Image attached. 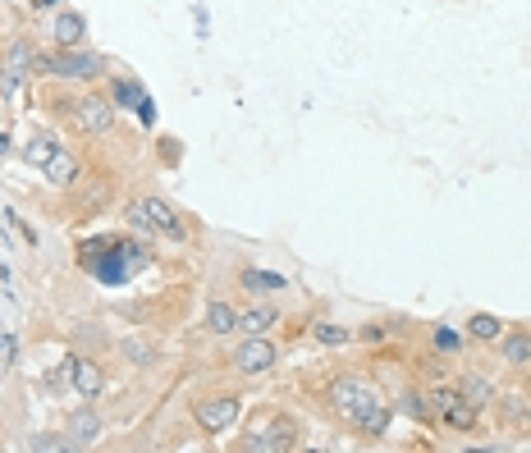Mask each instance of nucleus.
Masks as SVG:
<instances>
[{"label": "nucleus", "instance_id": "1", "mask_svg": "<svg viewBox=\"0 0 531 453\" xmlns=\"http://www.w3.org/2000/svg\"><path fill=\"white\" fill-rule=\"evenodd\" d=\"M330 412H335L353 435H362V440L390 435V421H394V403L385 399V389L367 376H353V371L330 380Z\"/></svg>", "mask_w": 531, "mask_h": 453}, {"label": "nucleus", "instance_id": "2", "mask_svg": "<svg viewBox=\"0 0 531 453\" xmlns=\"http://www.w3.org/2000/svg\"><path fill=\"white\" fill-rule=\"evenodd\" d=\"M33 74L69 83V87H92L101 78H110V65H106V55H97L92 46H69V51L51 46V51H37Z\"/></svg>", "mask_w": 531, "mask_h": 453}, {"label": "nucleus", "instance_id": "3", "mask_svg": "<svg viewBox=\"0 0 531 453\" xmlns=\"http://www.w3.org/2000/svg\"><path fill=\"white\" fill-rule=\"evenodd\" d=\"M124 220H129L133 229H142V234H152V238H170V243L188 238L184 216H179V211H174L165 197H156V193L133 197V202L124 206Z\"/></svg>", "mask_w": 531, "mask_h": 453}, {"label": "nucleus", "instance_id": "4", "mask_svg": "<svg viewBox=\"0 0 531 453\" xmlns=\"http://www.w3.org/2000/svg\"><path fill=\"white\" fill-rule=\"evenodd\" d=\"M303 444V426L289 417V412H271V417H261L248 435L239 440L243 453H289Z\"/></svg>", "mask_w": 531, "mask_h": 453}, {"label": "nucleus", "instance_id": "5", "mask_svg": "<svg viewBox=\"0 0 531 453\" xmlns=\"http://www.w3.org/2000/svg\"><path fill=\"white\" fill-rule=\"evenodd\" d=\"M426 394H431V408H435V421H440V426H449V431H458V435H472L481 426V408H472L458 385L440 380V385L426 389Z\"/></svg>", "mask_w": 531, "mask_h": 453}, {"label": "nucleus", "instance_id": "6", "mask_svg": "<svg viewBox=\"0 0 531 453\" xmlns=\"http://www.w3.org/2000/svg\"><path fill=\"white\" fill-rule=\"evenodd\" d=\"M243 417V399L239 394H206L193 403V426L202 435H229Z\"/></svg>", "mask_w": 531, "mask_h": 453}, {"label": "nucleus", "instance_id": "7", "mask_svg": "<svg viewBox=\"0 0 531 453\" xmlns=\"http://www.w3.org/2000/svg\"><path fill=\"white\" fill-rule=\"evenodd\" d=\"M69 124L87 138H106V133H115V101L106 92H83V97H74Z\"/></svg>", "mask_w": 531, "mask_h": 453}, {"label": "nucleus", "instance_id": "8", "mask_svg": "<svg viewBox=\"0 0 531 453\" xmlns=\"http://www.w3.org/2000/svg\"><path fill=\"white\" fill-rule=\"evenodd\" d=\"M275 362H280V348H275L271 335H243L229 353V367L239 371V376H271Z\"/></svg>", "mask_w": 531, "mask_h": 453}, {"label": "nucleus", "instance_id": "9", "mask_svg": "<svg viewBox=\"0 0 531 453\" xmlns=\"http://www.w3.org/2000/svg\"><path fill=\"white\" fill-rule=\"evenodd\" d=\"M65 371H69V389H74L83 403H97L106 394V371L92 353H69L65 357Z\"/></svg>", "mask_w": 531, "mask_h": 453}, {"label": "nucleus", "instance_id": "10", "mask_svg": "<svg viewBox=\"0 0 531 453\" xmlns=\"http://www.w3.org/2000/svg\"><path fill=\"white\" fill-rule=\"evenodd\" d=\"M0 65H5V78H0V92H5V97H14L23 78L33 74V65H37V46L28 42V37H14V42L5 46V51H0Z\"/></svg>", "mask_w": 531, "mask_h": 453}, {"label": "nucleus", "instance_id": "11", "mask_svg": "<svg viewBox=\"0 0 531 453\" xmlns=\"http://www.w3.org/2000/svg\"><path fill=\"white\" fill-rule=\"evenodd\" d=\"M65 440H69V453H74V449H92V444L101 440V412L92 408V403H83V408L69 412Z\"/></svg>", "mask_w": 531, "mask_h": 453}, {"label": "nucleus", "instance_id": "12", "mask_svg": "<svg viewBox=\"0 0 531 453\" xmlns=\"http://www.w3.org/2000/svg\"><path fill=\"white\" fill-rule=\"evenodd\" d=\"M490 408H495L504 431H522V426H527V412H531V394L527 389H499Z\"/></svg>", "mask_w": 531, "mask_h": 453}, {"label": "nucleus", "instance_id": "13", "mask_svg": "<svg viewBox=\"0 0 531 453\" xmlns=\"http://www.w3.org/2000/svg\"><path fill=\"white\" fill-rule=\"evenodd\" d=\"M495 348H499V362H504V367H513V371L531 367V330H522V325L504 330V335L495 339Z\"/></svg>", "mask_w": 531, "mask_h": 453}, {"label": "nucleus", "instance_id": "14", "mask_svg": "<svg viewBox=\"0 0 531 453\" xmlns=\"http://www.w3.org/2000/svg\"><path fill=\"white\" fill-rule=\"evenodd\" d=\"M42 174H46V184L51 188H74V184H83V161H78L74 151H55L51 161L42 165Z\"/></svg>", "mask_w": 531, "mask_h": 453}, {"label": "nucleus", "instance_id": "15", "mask_svg": "<svg viewBox=\"0 0 531 453\" xmlns=\"http://www.w3.org/2000/svg\"><path fill=\"white\" fill-rule=\"evenodd\" d=\"M51 46L69 51V46H87V19L78 10H60L51 19Z\"/></svg>", "mask_w": 531, "mask_h": 453}, {"label": "nucleus", "instance_id": "16", "mask_svg": "<svg viewBox=\"0 0 531 453\" xmlns=\"http://www.w3.org/2000/svg\"><path fill=\"white\" fill-rule=\"evenodd\" d=\"M239 289L248 293V298H271V293L289 289V280H284L280 270H261V266H243L239 270Z\"/></svg>", "mask_w": 531, "mask_h": 453}, {"label": "nucleus", "instance_id": "17", "mask_svg": "<svg viewBox=\"0 0 531 453\" xmlns=\"http://www.w3.org/2000/svg\"><path fill=\"white\" fill-rule=\"evenodd\" d=\"M275 325H280V307L266 298H257L252 307L239 312V335H271Z\"/></svg>", "mask_w": 531, "mask_h": 453}, {"label": "nucleus", "instance_id": "18", "mask_svg": "<svg viewBox=\"0 0 531 453\" xmlns=\"http://www.w3.org/2000/svg\"><path fill=\"white\" fill-rule=\"evenodd\" d=\"M202 325H206V335H220V339L239 335V307H234L229 298H211V302H206Z\"/></svg>", "mask_w": 531, "mask_h": 453}, {"label": "nucleus", "instance_id": "19", "mask_svg": "<svg viewBox=\"0 0 531 453\" xmlns=\"http://www.w3.org/2000/svg\"><path fill=\"white\" fill-rule=\"evenodd\" d=\"M394 412H403V417L417 421V426H431V421H435L431 394H426L422 385H403V389H399V399H394Z\"/></svg>", "mask_w": 531, "mask_h": 453}, {"label": "nucleus", "instance_id": "20", "mask_svg": "<svg viewBox=\"0 0 531 453\" xmlns=\"http://www.w3.org/2000/svg\"><path fill=\"white\" fill-rule=\"evenodd\" d=\"M115 348H120V357L129 362V367H138V371H152L156 362H161V344L147 339V335H124Z\"/></svg>", "mask_w": 531, "mask_h": 453}, {"label": "nucleus", "instance_id": "21", "mask_svg": "<svg viewBox=\"0 0 531 453\" xmlns=\"http://www.w3.org/2000/svg\"><path fill=\"white\" fill-rule=\"evenodd\" d=\"M454 385L463 389V399L472 403V408H481V412H486L490 403H495V394H499V385L486 376V371H463V376H458Z\"/></svg>", "mask_w": 531, "mask_h": 453}, {"label": "nucleus", "instance_id": "22", "mask_svg": "<svg viewBox=\"0 0 531 453\" xmlns=\"http://www.w3.org/2000/svg\"><path fill=\"white\" fill-rule=\"evenodd\" d=\"M83 184H87V193L74 184L78 188V193H74V211H78V216H97L101 206L110 202V179H106V174H97V179H83Z\"/></svg>", "mask_w": 531, "mask_h": 453}, {"label": "nucleus", "instance_id": "23", "mask_svg": "<svg viewBox=\"0 0 531 453\" xmlns=\"http://www.w3.org/2000/svg\"><path fill=\"white\" fill-rule=\"evenodd\" d=\"M504 335V321L495 312H472L467 316V339H477V344H495Z\"/></svg>", "mask_w": 531, "mask_h": 453}, {"label": "nucleus", "instance_id": "24", "mask_svg": "<svg viewBox=\"0 0 531 453\" xmlns=\"http://www.w3.org/2000/svg\"><path fill=\"white\" fill-rule=\"evenodd\" d=\"M147 97V92H142V83L138 78H110V101H115V110H138V101Z\"/></svg>", "mask_w": 531, "mask_h": 453}, {"label": "nucleus", "instance_id": "25", "mask_svg": "<svg viewBox=\"0 0 531 453\" xmlns=\"http://www.w3.org/2000/svg\"><path fill=\"white\" fill-rule=\"evenodd\" d=\"M55 151H60V142H55L51 133H33V138L23 142V151H19V156H23V161H28V165H37V170H42V165L51 161Z\"/></svg>", "mask_w": 531, "mask_h": 453}, {"label": "nucleus", "instance_id": "26", "mask_svg": "<svg viewBox=\"0 0 531 453\" xmlns=\"http://www.w3.org/2000/svg\"><path fill=\"white\" fill-rule=\"evenodd\" d=\"M312 339L321 348H344V344H353V330L339 321H312Z\"/></svg>", "mask_w": 531, "mask_h": 453}, {"label": "nucleus", "instance_id": "27", "mask_svg": "<svg viewBox=\"0 0 531 453\" xmlns=\"http://www.w3.org/2000/svg\"><path fill=\"white\" fill-rule=\"evenodd\" d=\"M431 344H435V353L458 357V353H463V344H467V335H463V330H454V325H431Z\"/></svg>", "mask_w": 531, "mask_h": 453}, {"label": "nucleus", "instance_id": "28", "mask_svg": "<svg viewBox=\"0 0 531 453\" xmlns=\"http://www.w3.org/2000/svg\"><path fill=\"white\" fill-rule=\"evenodd\" d=\"M28 449H33V453H69V440H65V435L46 431V435H33V440H28Z\"/></svg>", "mask_w": 531, "mask_h": 453}, {"label": "nucleus", "instance_id": "29", "mask_svg": "<svg viewBox=\"0 0 531 453\" xmlns=\"http://www.w3.org/2000/svg\"><path fill=\"white\" fill-rule=\"evenodd\" d=\"M78 344H87V353H101V348H106L110 344V339L106 335H101V330H97V325H87V330H78Z\"/></svg>", "mask_w": 531, "mask_h": 453}, {"label": "nucleus", "instance_id": "30", "mask_svg": "<svg viewBox=\"0 0 531 453\" xmlns=\"http://www.w3.org/2000/svg\"><path fill=\"white\" fill-rule=\"evenodd\" d=\"M385 335H390V325H376V321H371V325H362L353 339H362V344H385Z\"/></svg>", "mask_w": 531, "mask_h": 453}, {"label": "nucleus", "instance_id": "31", "mask_svg": "<svg viewBox=\"0 0 531 453\" xmlns=\"http://www.w3.org/2000/svg\"><path fill=\"white\" fill-rule=\"evenodd\" d=\"M179 156H184V147H179V138H161V161L170 165V170H174V165H179Z\"/></svg>", "mask_w": 531, "mask_h": 453}, {"label": "nucleus", "instance_id": "32", "mask_svg": "<svg viewBox=\"0 0 531 453\" xmlns=\"http://www.w3.org/2000/svg\"><path fill=\"white\" fill-rule=\"evenodd\" d=\"M10 151H14V138H10V133H0V161H5Z\"/></svg>", "mask_w": 531, "mask_h": 453}, {"label": "nucleus", "instance_id": "33", "mask_svg": "<svg viewBox=\"0 0 531 453\" xmlns=\"http://www.w3.org/2000/svg\"><path fill=\"white\" fill-rule=\"evenodd\" d=\"M527 431H531V412H527Z\"/></svg>", "mask_w": 531, "mask_h": 453}, {"label": "nucleus", "instance_id": "34", "mask_svg": "<svg viewBox=\"0 0 531 453\" xmlns=\"http://www.w3.org/2000/svg\"><path fill=\"white\" fill-rule=\"evenodd\" d=\"M0 78H5V65H0Z\"/></svg>", "mask_w": 531, "mask_h": 453}]
</instances>
